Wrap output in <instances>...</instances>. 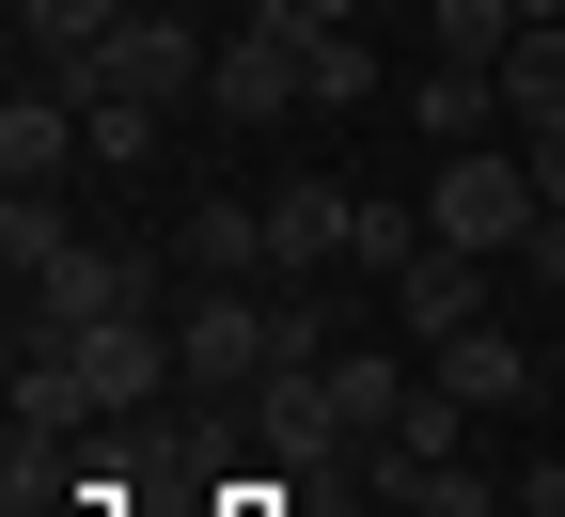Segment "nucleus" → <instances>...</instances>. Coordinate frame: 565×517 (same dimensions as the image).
<instances>
[{
	"label": "nucleus",
	"mask_w": 565,
	"mask_h": 517,
	"mask_svg": "<svg viewBox=\"0 0 565 517\" xmlns=\"http://www.w3.org/2000/svg\"><path fill=\"white\" fill-rule=\"evenodd\" d=\"M424 219H440V251L519 267V236L550 219V189H534V158H519V141H456V158L424 173Z\"/></svg>",
	"instance_id": "nucleus-1"
},
{
	"label": "nucleus",
	"mask_w": 565,
	"mask_h": 517,
	"mask_svg": "<svg viewBox=\"0 0 565 517\" xmlns=\"http://www.w3.org/2000/svg\"><path fill=\"white\" fill-rule=\"evenodd\" d=\"M315 79V0H252V17L221 32V79H204V110L221 126H282Z\"/></svg>",
	"instance_id": "nucleus-2"
},
{
	"label": "nucleus",
	"mask_w": 565,
	"mask_h": 517,
	"mask_svg": "<svg viewBox=\"0 0 565 517\" xmlns=\"http://www.w3.org/2000/svg\"><path fill=\"white\" fill-rule=\"evenodd\" d=\"M110 314H158V251H126V236H79L17 282V330H110Z\"/></svg>",
	"instance_id": "nucleus-3"
},
{
	"label": "nucleus",
	"mask_w": 565,
	"mask_h": 517,
	"mask_svg": "<svg viewBox=\"0 0 565 517\" xmlns=\"http://www.w3.org/2000/svg\"><path fill=\"white\" fill-rule=\"evenodd\" d=\"M173 360H189L204 392H267V377H282V345H267V282H189Z\"/></svg>",
	"instance_id": "nucleus-4"
},
{
	"label": "nucleus",
	"mask_w": 565,
	"mask_h": 517,
	"mask_svg": "<svg viewBox=\"0 0 565 517\" xmlns=\"http://www.w3.org/2000/svg\"><path fill=\"white\" fill-rule=\"evenodd\" d=\"M252 423H267V471H282V486H345V471H362V439H345L330 377H267Z\"/></svg>",
	"instance_id": "nucleus-5"
},
{
	"label": "nucleus",
	"mask_w": 565,
	"mask_h": 517,
	"mask_svg": "<svg viewBox=\"0 0 565 517\" xmlns=\"http://www.w3.org/2000/svg\"><path fill=\"white\" fill-rule=\"evenodd\" d=\"M79 158H95V110L63 79H17V110H0V189H63Z\"/></svg>",
	"instance_id": "nucleus-6"
},
{
	"label": "nucleus",
	"mask_w": 565,
	"mask_h": 517,
	"mask_svg": "<svg viewBox=\"0 0 565 517\" xmlns=\"http://www.w3.org/2000/svg\"><path fill=\"white\" fill-rule=\"evenodd\" d=\"M393 330H408V345H456V330H487V251H440V236H424V251L393 267Z\"/></svg>",
	"instance_id": "nucleus-7"
},
{
	"label": "nucleus",
	"mask_w": 565,
	"mask_h": 517,
	"mask_svg": "<svg viewBox=\"0 0 565 517\" xmlns=\"http://www.w3.org/2000/svg\"><path fill=\"white\" fill-rule=\"evenodd\" d=\"M424 377H440L456 408H519V392H550V345H519L503 314H487V330H456V345H424Z\"/></svg>",
	"instance_id": "nucleus-8"
},
{
	"label": "nucleus",
	"mask_w": 565,
	"mask_h": 517,
	"mask_svg": "<svg viewBox=\"0 0 565 517\" xmlns=\"http://www.w3.org/2000/svg\"><path fill=\"white\" fill-rule=\"evenodd\" d=\"M345 219H362V204H345L330 173H282V189H267V282H315V267H345Z\"/></svg>",
	"instance_id": "nucleus-9"
},
{
	"label": "nucleus",
	"mask_w": 565,
	"mask_h": 517,
	"mask_svg": "<svg viewBox=\"0 0 565 517\" xmlns=\"http://www.w3.org/2000/svg\"><path fill=\"white\" fill-rule=\"evenodd\" d=\"M173 267H189V282H252V267H267V204H236V189H204V204L173 219Z\"/></svg>",
	"instance_id": "nucleus-10"
},
{
	"label": "nucleus",
	"mask_w": 565,
	"mask_h": 517,
	"mask_svg": "<svg viewBox=\"0 0 565 517\" xmlns=\"http://www.w3.org/2000/svg\"><path fill=\"white\" fill-rule=\"evenodd\" d=\"M408 126L456 158V141H487V126H503V79H487V63H408Z\"/></svg>",
	"instance_id": "nucleus-11"
},
{
	"label": "nucleus",
	"mask_w": 565,
	"mask_h": 517,
	"mask_svg": "<svg viewBox=\"0 0 565 517\" xmlns=\"http://www.w3.org/2000/svg\"><path fill=\"white\" fill-rule=\"evenodd\" d=\"M408 392H424V377H408V345H393V360H377V345H345V360H330V408H345V439H362V455L408 423Z\"/></svg>",
	"instance_id": "nucleus-12"
},
{
	"label": "nucleus",
	"mask_w": 565,
	"mask_h": 517,
	"mask_svg": "<svg viewBox=\"0 0 565 517\" xmlns=\"http://www.w3.org/2000/svg\"><path fill=\"white\" fill-rule=\"evenodd\" d=\"M393 79H377V32L362 17H315V79H299V110H377Z\"/></svg>",
	"instance_id": "nucleus-13"
},
{
	"label": "nucleus",
	"mask_w": 565,
	"mask_h": 517,
	"mask_svg": "<svg viewBox=\"0 0 565 517\" xmlns=\"http://www.w3.org/2000/svg\"><path fill=\"white\" fill-rule=\"evenodd\" d=\"M487 79H503V126H565V32L534 17V32H519L503 63H487Z\"/></svg>",
	"instance_id": "nucleus-14"
},
{
	"label": "nucleus",
	"mask_w": 565,
	"mask_h": 517,
	"mask_svg": "<svg viewBox=\"0 0 565 517\" xmlns=\"http://www.w3.org/2000/svg\"><path fill=\"white\" fill-rule=\"evenodd\" d=\"M95 32H126V0H17V47L32 63H79Z\"/></svg>",
	"instance_id": "nucleus-15"
},
{
	"label": "nucleus",
	"mask_w": 565,
	"mask_h": 517,
	"mask_svg": "<svg viewBox=\"0 0 565 517\" xmlns=\"http://www.w3.org/2000/svg\"><path fill=\"white\" fill-rule=\"evenodd\" d=\"M0 251H17V282H32L47 251H79V219H63L47 189H0Z\"/></svg>",
	"instance_id": "nucleus-16"
},
{
	"label": "nucleus",
	"mask_w": 565,
	"mask_h": 517,
	"mask_svg": "<svg viewBox=\"0 0 565 517\" xmlns=\"http://www.w3.org/2000/svg\"><path fill=\"white\" fill-rule=\"evenodd\" d=\"M424 236H440V219H408V204H362V219H345V267H362V282H393Z\"/></svg>",
	"instance_id": "nucleus-17"
},
{
	"label": "nucleus",
	"mask_w": 565,
	"mask_h": 517,
	"mask_svg": "<svg viewBox=\"0 0 565 517\" xmlns=\"http://www.w3.org/2000/svg\"><path fill=\"white\" fill-rule=\"evenodd\" d=\"M158 126H173V110H141V95H126V110H95V158H110V173H141V158H158Z\"/></svg>",
	"instance_id": "nucleus-18"
},
{
	"label": "nucleus",
	"mask_w": 565,
	"mask_h": 517,
	"mask_svg": "<svg viewBox=\"0 0 565 517\" xmlns=\"http://www.w3.org/2000/svg\"><path fill=\"white\" fill-rule=\"evenodd\" d=\"M519 267H534V299H565V204L534 219V236H519Z\"/></svg>",
	"instance_id": "nucleus-19"
},
{
	"label": "nucleus",
	"mask_w": 565,
	"mask_h": 517,
	"mask_svg": "<svg viewBox=\"0 0 565 517\" xmlns=\"http://www.w3.org/2000/svg\"><path fill=\"white\" fill-rule=\"evenodd\" d=\"M173 17H252V0H173Z\"/></svg>",
	"instance_id": "nucleus-20"
},
{
	"label": "nucleus",
	"mask_w": 565,
	"mask_h": 517,
	"mask_svg": "<svg viewBox=\"0 0 565 517\" xmlns=\"http://www.w3.org/2000/svg\"><path fill=\"white\" fill-rule=\"evenodd\" d=\"M550 392H565V330H550Z\"/></svg>",
	"instance_id": "nucleus-21"
}]
</instances>
